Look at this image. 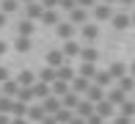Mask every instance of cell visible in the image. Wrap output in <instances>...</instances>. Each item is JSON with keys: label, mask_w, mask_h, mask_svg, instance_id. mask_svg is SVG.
<instances>
[{"label": "cell", "mask_w": 135, "mask_h": 124, "mask_svg": "<svg viewBox=\"0 0 135 124\" xmlns=\"http://www.w3.org/2000/svg\"><path fill=\"white\" fill-rule=\"evenodd\" d=\"M113 17V8H110L108 3H97L94 6V20L97 22H105V20H110Z\"/></svg>", "instance_id": "6da1fadb"}, {"label": "cell", "mask_w": 135, "mask_h": 124, "mask_svg": "<svg viewBox=\"0 0 135 124\" xmlns=\"http://www.w3.org/2000/svg\"><path fill=\"white\" fill-rule=\"evenodd\" d=\"M69 22L72 25H85V22H88V11L80 8V6H75V8L69 11Z\"/></svg>", "instance_id": "7a4b0ae2"}, {"label": "cell", "mask_w": 135, "mask_h": 124, "mask_svg": "<svg viewBox=\"0 0 135 124\" xmlns=\"http://www.w3.org/2000/svg\"><path fill=\"white\" fill-rule=\"evenodd\" d=\"M17 91H20V83H17V80H6V83H0V97L14 99V97H17Z\"/></svg>", "instance_id": "3957f363"}, {"label": "cell", "mask_w": 135, "mask_h": 124, "mask_svg": "<svg viewBox=\"0 0 135 124\" xmlns=\"http://www.w3.org/2000/svg\"><path fill=\"white\" fill-rule=\"evenodd\" d=\"M85 99H88V102H102V99H105V88H99V85H94L91 83L88 88H85Z\"/></svg>", "instance_id": "277c9868"}, {"label": "cell", "mask_w": 135, "mask_h": 124, "mask_svg": "<svg viewBox=\"0 0 135 124\" xmlns=\"http://www.w3.org/2000/svg\"><path fill=\"white\" fill-rule=\"evenodd\" d=\"M58 108H61V99H58V97H52V94H50V97H44V99H41V110H44L47 116H52Z\"/></svg>", "instance_id": "5b68a950"}, {"label": "cell", "mask_w": 135, "mask_h": 124, "mask_svg": "<svg viewBox=\"0 0 135 124\" xmlns=\"http://www.w3.org/2000/svg\"><path fill=\"white\" fill-rule=\"evenodd\" d=\"M94 113L99 116V119H110V116H113V105H110L108 99H102V102L94 105Z\"/></svg>", "instance_id": "8992f818"}, {"label": "cell", "mask_w": 135, "mask_h": 124, "mask_svg": "<svg viewBox=\"0 0 135 124\" xmlns=\"http://www.w3.org/2000/svg\"><path fill=\"white\" fill-rule=\"evenodd\" d=\"M72 77H75V69H72L69 64H61L58 69H55V80H64V83H72Z\"/></svg>", "instance_id": "52a82bcc"}, {"label": "cell", "mask_w": 135, "mask_h": 124, "mask_svg": "<svg viewBox=\"0 0 135 124\" xmlns=\"http://www.w3.org/2000/svg\"><path fill=\"white\" fill-rule=\"evenodd\" d=\"M110 22H113V28H116V30H124V28H130V14L119 11V14L110 17Z\"/></svg>", "instance_id": "ba28073f"}, {"label": "cell", "mask_w": 135, "mask_h": 124, "mask_svg": "<svg viewBox=\"0 0 135 124\" xmlns=\"http://www.w3.org/2000/svg\"><path fill=\"white\" fill-rule=\"evenodd\" d=\"M61 53H64V58H77V55H80V44H77L75 39H66V44H64Z\"/></svg>", "instance_id": "9c48e42d"}, {"label": "cell", "mask_w": 135, "mask_h": 124, "mask_svg": "<svg viewBox=\"0 0 135 124\" xmlns=\"http://www.w3.org/2000/svg\"><path fill=\"white\" fill-rule=\"evenodd\" d=\"M61 64H66L64 53H61V50H50V53H47V66H52V69H58Z\"/></svg>", "instance_id": "30bf717a"}, {"label": "cell", "mask_w": 135, "mask_h": 124, "mask_svg": "<svg viewBox=\"0 0 135 124\" xmlns=\"http://www.w3.org/2000/svg\"><path fill=\"white\" fill-rule=\"evenodd\" d=\"M41 11L44 8H41V3H36V0L33 3H25V20H39Z\"/></svg>", "instance_id": "8fae6325"}, {"label": "cell", "mask_w": 135, "mask_h": 124, "mask_svg": "<svg viewBox=\"0 0 135 124\" xmlns=\"http://www.w3.org/2000/svg\"><path fill=\"white\" fill-rule=\"evenodd\" d=\"M75 110H77V116H80V119H88V116L94 113V102H88V99H80Z\"/></svg>", "instance_id": "7c38bea8"}, {"label": "cell", "mask_w": 135, "mask_h": 124, "mask_svg": "<svg viewBox=\"0 0 135 124\" xmlns=\"http://www.w3.org/2000/svg\"><path fill=\"white\" fill-rule=\"evenodd\" d=\"M66 91H69V83H64V80H52V83H50V94H52V97L61 99Z\"/></svg>", "instance_id": "4fadbf2b"}, {"label": "cell", "mask_w": 135, "mask_h": 124, "mask_svg": "<svg viewBox=\"0 0 135 124\" xmlns=\"http://www.w3.org/2000/svg\"><path fill=\"white\" fill-rule=\"evenodd\" d=\"M39 20L44 22V25H58V22H61V17H58V11H55V8H44Z\"/></svg>", "instance_id": "5bb4252c"}, {"label": "cell", "mask_w": 135, "mask_h": 124, "mask_svg": "<svg viewBox=\"0 0 135 124\" xmlns=\"http://www.w3.org/2000/svg\"><path fill=\"white\" fill-rule=\"evenodd\" d=\"M55 30H58L61 39H72V36H75V25H72V22H58Z\"/></svg>", "instance_id": "9a60e30c"}, {"label": "cell", "mask_w": 135, "mask_h": 124, "mask_svg": "<svg viewBox=\"0 0 135 124\" xmlns=\"http://www.w3.org/2000/svg\"><path fill=\"white\" fill-rule=\"evenodd\" d=\"M80 28H83V39H85V41H94L97 36H99V25L85 22V25H80Z\"/></svg>", "instance_id": "2e32d148"}, {"label": "cell", "mask_w": 135, "mask_h": 124, "mask_svg": "<svg viewBox=\"0 0 135 124\" xmlns=\"http://www.w3.org/2000/svg\"><path fill=\"white\" fill-rule=\"evenodd\" d=\"M124 99H127V94L119 88V85H113V88H110V94H108V102H110V105H121Z\"/></svg>", "instance_id": "e0dca14e"}, {"label": "cell", "mask_w": 135, "mask_h": 124, "mask_svg": "<svg viewBox=\"0 0 135 124\" xmlns=\"http://www.w3.org/2000/svg\"><path fill=\"white\" fill-rule=\"evenodd\" d=\"M80 58H83V64H94V61L99 58V53H97L94 47H80Z\"/></svg>", "instance_id": "ac0fdd59"}, {"label": "cell", "mask_w": 135, "mask_h": 124, "mask_svg": "<svg viewBox=\"0 0 135 124\" xmlns=\"http://www.w3.org/2000/svg\"><path fill=\"white\" fill-rule=\"evenodd\" d=\"M91 83H94V85H99V88H108V85L113 83V77H110L108 72H97V74H94V80H91Z\"/></svg>", "instance_id": "d6986e66"}, {"label": "cell", "mask_w": 135, "mask_h": 124, "mask_svg": "<svg viewBox=\"0 0 135 124\" xmlns=\"http://www.w3.org/2000/svg\"><path fill=\"white\" fill-rule=\"evenodd\" d=\"M30 88H33V99H44V97H50V85H47V83H33Z\"/></svg>", "instance_id": "ffe728a7"}, {"label": "cell", "mask_w": 135, "mask_h": 124, "mask_svg": "<svg viewBox=\"0 0 135 124\" xmlns=\"http://www.w3.org/2000/svg\"><path fill=\"white\" fill-rule=\"evenodd\" d=\"M52 80H55V69H52V66H44V69L39 72V83H47V85H50Z\"/></svg>", "instance_id": "44dd1931"}, {"label": "cell", "mask_w": 135, "mask_h": 124, "mask_svg": "<svg viewBox=\"0 0 135 124\" xmlns=\"http://www.w3.org/2000/svg\"><path fill=\"white\" fill-rule=\"evenodd\" d=\"M17 8H20V0H3V3H0V11H3L6 17H8V14H14Z\"/></svg>", "instance_id": "7402d4cb"}, {"label": "cell", "mask_w": 135, "mask_h": 124, "mask_svg": "<svg viewBox=\"0 0 135 124\" xmlns=\"http://www.w3.org/2000/svg\"><path fill=\"white\" fill-rule=\"evenodd\" d=\"M124 72H127V66L121 64V61L110 64V69H108V74H110V77H124Z\"/></svg>", "instance_id": "603a6c76"}, {"label": "cell", "mask_w": 135, "mask_h": 124, "mask_svg": "<svg viewBox=\"0 0 135 124\" xmlns=\"http://www.w3.org/2000/svg\"><path fill=\"white\" fill-rule=\"evenodd\" d=\"M119 113H121V116H127V119H130V116H135V102L124 99V102L119 105Z\"/></svg>", "instance_id": "cb8c5ba5"}, {"label": "cell", "mask_w": 135, "mask_h": 124, "mask_svg": "<svg viewBox=\"0 0 135 124\" xmlns=\"http://www.w3.org/2000/svg\"><path fill=\"white\" fill-rule=\"evenodd\" d=\"M119 88L124 91V94H130V91L135 88V77H127V74H124V77H119Z\"/></svg>", "instance_id": "d4e9b609"}, {"label": "cell", "mask_w": 135, "mask_h": 124, "mask_svg": "<svg viewBox=\"0 0 135 124\" xmlns=\"http://www.w3.org/2000/svg\"><path fill=\"white\" fill-rule=\"evenodd\" d=\"M14 50L17 53H28L30 50V36H20V39L14 41Z\"/></svg>", "instance_id": "484cf974"}, {"label": "cell", "mask_w": 135, "mask_h": 124, "mask_svg": "<svg viewBox=\"0 0 135 124\" xmlns=\"http://www.w3.org/2000/svg\"><path fill=\"white\" fill-rule=\"evenodd\" d=\"M17 83H20V85H33V83H36V74L25 69V72H20V77H17Z\"/></svg>", "instance_id": "4316f807"}, {"label": "cell", "mask_w": 135, "mask_h": 124, "mask_svg": "<svg viewBox=\"0 0 135 124\" xmlns=\"http://www.w3.org/2000/svg\"><path fill=\"white\" fill-rule=\"evenodd\" d=\"M33 30H36L33 20H22L20 22V36H33Z\"/></svg>", "instance_id": "83f0119b"}, {"label": "cell", "mask_w": 135, "mask_h": 124, "mask_svg": "<svg viewBox=\"0 0 135 124\" xmlns=\"http://www.w3.org/2000/svg\"><path fill=\"white\" fill-rule=\"evenodd\" d=\"M94 74H97V66H94V64H80V77L94 80Z\"/></svg>", "instance_id": "f1b7e54d"}, {"label": "cell", "mask_w": 135, "mask_h": 124, "mask_svg": "<svg viewBox=\"0 0 135 124\" xmlns=\"http://www.w3.org/2000/svg\"><path fill=\"white\" fill-rule=\"evenodd\" d=\"M44 110H41V105H36V108H28V119L30 121H41V119H44Z\"/></svg>", "instance_id": "f546056e"}, {"label": "cell", "mask_w": 135, "mask_h": 124, "mask_svg": "<svg viewBox=\"0 0 135 124\" xmlns=\"http://www.w3.org/2000/svg\"><path fill=\"white\" fill-rule=\"evenodd\" d=\"M77 6V0H58V8H64V11H72Z\"/></svg>", "instance_id": "4dcf8cb0"}, {"label": "cell", "mask_w": 135, "mask_h": 124, "mask_svg": "<svg viewBox=\"0 0 135 124\" xmlns=\"http://www.w3.org/2000/svg\"><path fill=\"white\" fill-rule=\"evenodd\" d=\"M41 8H58V0H39Z\"/></svg>", "instance_id": "1f68e13d"}, {"label": "cell", "mask_w": 135, "mask_h": 124, "mask_svg": "<svg viewBox=\"0 0 135 124\" xmlns=\"http://www.w3.org/2000/svg\"><path fill=\"white\" fill-rule=\"evenodd\" d=\"M77 6H80V8H94L97 0H77Z\"/></svg>", "instance_id": "d6a6232c"}, {"label": "cell", "mask_w": 135, "mask_h": 124, "mask_svg": "<svg viewBox=\"0 0 135 124\" xmlns=\"http://www.w3.org/2000/svg\"><path fill=\"white\" fill-rule=\"evenodd\" d=\"M113 124H130V119H127V116H121V113H119V116H116V119H113Z\"/></svg>", "instance_id": "836d02e7"}, {"label": "cell", "mask_w": 135, "mask_h": 124, "mask_svg": "<svg viewBox=\"0 0 135 124\" xmlns=\"http://www.w3.org/2000/svg\"><path fill=\"white\" fill-rule=\"evenodd\" d=\"M6 80H8V69H6V66H0V83H6Z\"/></svg>", "instance_id": "e575fe53"}, {"label": "cell", "mask_w": 135, "mask_h": 124, "mask_svg": "<svg viewBox=\"0 0 135 124\" xmlns=\"http://www.w3.org/2000/svg\"><path fill=\"white\" fill-rule=\"evenodd\" d=\"M69 124H85V119H80V116H72V119H69Z\"/></svg>", "instance_id": "d590c367"}, {"label": "cell", "mask_w": 135, "mask_h": 124, "mask_svg": "<svg viewBox=\"0 0 135 124\" xmlns=\"http://www.w3.org/2000/svg\"><path fill=\"white\" fill-rule=\"evenodd\" d=\"M8 124H28V119H20V116H14V121H8Z\"/></svg>", "instance_id": "8d00e7d4"}, {"label": "cell", "mask_w": 135, "mask_h": 124, "mask_svg": "<svg viewBox=\"0 0 135 124\" xmlns=\"http://www.w3.org/2000/svg\"><path fill=\"white\" fill-rule=\"evenodd\" d=\"M130 77H135V61L130 64Z\"/></svg>", "instance_id": "74e56055"}, {"label": "cell", "mask_w": 135, "mask_h": 124, "mask_svg": "<svg viewBox=\"0 0 135 124\" xmlns=\"http://www.w3.org/2000/svg\"><path fill=\"white\" fill-rule=\"evenodd\" d=\"M3 25H6V14L0 11V28H3Z\"/></svg>", "instance_id": "f35d334b"}, {"label": "cell", "mask_w": 135, "mask_h": 124, "mask_svg": "<svg viewBox=\"0 0 135 124\" xmlns=\"http://www.w3.org/2000/svg\"><path fill=\"white\" fill-rule=\"evenodd\" d=\"M6 47H8V44H6V41H0V55L6 53Z\"/></svg>", "instance_id": "ab89813d"}, {"label": "cell", "mask_w": 135, "mask_h": 124, "mask_svg": "<svg viewBox=\"0 0 135 124\" xmlns=\"http://www.w3.org/2000/svg\"><path fill=\"white\" fill-rule=\"evenodd\" d=\"M102 3H108V6H113V3H119V0H102Z\"/></svg>", "instance_id": "60d3db41"}, {"label": "cell", "mask_w": 135, "mask_h": 124, "mask_svg": "<svg viewBox=\"0 0 135 124\" xmlns=\"http://www.w3.org/2000/svg\"><path fill=\"white\" fill-rule=\"evenodd\" d=\"M119 3H121V6H130V3H132V0H119Z\"/></svg>", "instance_id": "b9f144b4"}, {"label": "cell", "mask_w": 135, "mask_h": 124, "mask_svg": "<svg viewBox=\"0 0 135 124\" xmlns=\"http://www.w3.org/2000/svg\"><path fill=\"white\" fill-rule=\"evenodd\" d=\"M130 25H135V14H132V17H130Z\"/></svg>", "instance_id": "7bdbcfd3"}, {"label": "cell", "mask_w": 135, "mask_h": 124, "mask_svg": "<svg viewBox=\"0 0 135 124\" xmlns=\"http://www.w3.org/2000/svg\"><path fill=\"white\" fill-rule=\"evenodd\" d=\"M22 3H33V0H22Z\"/></svg>", "instance_id": "ee69618b"}]
</instances>
